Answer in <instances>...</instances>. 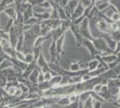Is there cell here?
Instances as JSON below:
<instances>
[{
    "instance_id": "1",
    "label": "cell",
    "mask_w": 120,
    "mask_h": 108,
    "mask_svg": "<svg viewBox=\"0 0 120 108\" xmlns=\"http://www.w3.org/2000/svg\"><path fill=\"white\" fill-rule=\"evenodd\" d=\"M83 43H84V45L86 46V48L88 49V51L90 52V53L91 54V58H92V59H95L96 56H98V55L100 54V52L95 49L92 41L88 40V39H83Z\"/></svg>"
},
{
    "instance_id": "2",
    "label": "cell",
    "mask_w": 120,
    "mask_h": 108,
    "mask_svg": "<svg viewBox=\"0 0 120 108\" xmlns=\"http://www.w3.org/2000/svg\"><path fill=\"white\" fill-rule=\"evenodd\" d=\"M84 13V8L83 6L80 4H78V5L76 6V8L75 9V11L73 12L72 14V19L73 20H75V19H78L79 17H81V16Z\"/></svg>"
},
{
    "instance_id": "3",
    "label": "cell",
    "mask_w": 120,
    "mask_h": 108,
    "mask_svg": "<svg viewBox=\"0 0 120 108\" xmlns=\"http://www.w3.org/2000/svg\"><path fill=\"white\" fill-rule=\"evenodd\" d=\"M40 68L36 66V68H34V70L30 73V75L28 77V80L30 81L33 84H38V76H39V73H40Z\"/></svg>"
},
{
    "instance_id": "4",
    "label": "cell",
    "mask_w": 120,
    "mask_h": 108,
    "mask_svg": "<svg viewBox=\"0 0 120 108\" xmlns=\"http://www.w3.org/2000/svg\"><path fill=\"white\" fill-rule=\"evenodd\" d=\"M62 78L63 77L61 75H56L54 77H52L51 80L49 81V84L51 86V88H56V87H59L61 81H62Z\"/></svg>"
},
{
    "instance_id": "5",
    "label": "cell",
    "mask_w": 120,
    "mask_h": 108,
    "mask_svg": "<svg viewBox=\"0 0 120 108\" xmlns=\"http://www.w3.org/2000/svg\"><path fill=\"white\" fill-rule=\"evenodd\" d=\"M71 103L70 101H69V95H67V96H60L56 104L58 106H60V107H64V106H66V105H69Z\"/></svg>"
},
{
    "instance_id": "6",
    "label": "cell",
    "mask_w": 120,
    "mask_h": 108,
    "mask_svg": "<svg viewBox=\"0 0 120 108\" xmlns=\"http://www.w3.org/2000/svg\"><path fill=\"white\" fill-rule=\"evenodd\" d=\"M99 65H100V61L97 59H93L92 60L87 63V69L89 70V72L93 71L99 68Z\"/></svg>"
},
{
    "instance_id": "7",
    "label": "cell",
    "mask_w": 120,
    "mask_h": 108,
    "mask_svg": "<svg viewBox=\"0 0 120 108\" xmlns=\"http://www.w3.org/2000/svg\"><path fill=\"white\" fill-rule=\"evenodd\" d=\"M90 97V91H84V92H82L79 94V99H78V102L83 104Z\"/></svg>"
},
{
    "instance_id": "8",
    "label": "cell",
    "mask_w": 120,
    "mask_h": 108,
    "mask_svg": "<svg viewBox=\"0 0 120 108\" xmlns=\"http://www.w3.org/2000/svg\"><path fill=\"white\" fill-rule=\"evenodd\" d=\"M57 15H58V19H61V20H67V16H66V14H65V11L64 8H62V7H57Z\"/></svg>"
},
{
    "instance_id": "9",
    "label": "cell",
    "mask_w": 120,
    "mask_h": 108,
    "mask_svg": "<svg viewBox=\"0 0 120 108\" xmlns=\"http://www.w3.org/2000/svg\"><path fill=\"white\" fill-rule=\"evenodd\" d=\"M110 37L112 40H114L116 42H118L120 41V31L119 30H116V31H113L109 34Z\"/></svg>"
},
{
    "instance_id": "10",
    "label": "cell",
    "mask_w": 120,
    "mask_h": 108,
    "mask_svg": "<svg viewBox=\"0 0 120 108\" xmlns=\"http://www.w3.org/2000/svg\"><path fill=\"white\" fill-rule=\"evenodd\" d=\"M78 99H79V94L78 93L75 92L69 95V101H70L71 104L78 102Z\"/></svg>"
},
{
    "instance_id": "11",
    "label": "cell",
    "mask_w": 120,
    "mask_h": 108,
    "mask_svg": "<svg viewBox=\"0 0 120 108\" xmlns=\"http://www.w3.org/2000/svg\"><path fill=\"white\" fill-rule=\"evenodd\" d=\"M24 58H25V54L23 53V52L15 51V59H16V60H19V61H23V62H24Z\"/></svg>"
},
{
    "instance_id": "12",
    "label": "cell",
    "mask_w": 120,
    "mask_h": 108,
    "mask_svg": "<svg viewBox=\"0 0 120 108\" xmlns=\"http://www.w3.org/2000/svg\"><path fill=\"white\" fill-rule=\"evenodd\" d=\"M33 61H35V60H34V57H33L32 53H27V54H25V58H24L25 63L30 64V63H31V62Z\"/></svg>"
},
{
    "instance_id": "13",
    "label": "cell",
    "mask_w": 120,
    "mask_h": 108,
    "mask_svg": "<svg viewBox=\"0 0 120 108\" xmlns=\"http://www.w3.org/2000/svg\"><path fill=\"white\" fill-rule=\"evenodd\" d=\"M94 107V100L90 97L83 104V108H93Z\"/></svg>"
},
{
    "instance_id": "14",
    "label": "cell",
    "mask_w": 120,
    "mask_h": 108,
    "mask_svg": "<svg viewBox=\"0 0 120 108\" xmlns=\"http://www.w3.org/2000/svg\"><path fill=\"white\" fill-rule=\"evenodd\" d=\"M43 75H44V81H47V82H49L50 80H51V78H52V77H53L51 71L45 72V73H43Z\"/></svg>"
},
{
    "instance_id": "15",
    "label": "cell",
    "mask_w": 120,
    "mask_h": 108,
    "mask_svg": "<svg viewBox=\"0 0 120 108\" xmlns=\"http://www.w3.org/2000/svg\"><path fill=\"white\" fill-rule=\"evenodd\" d=\"M42 82H44V75H43V73H42V72L40 71L39 76H38V84L42 83Z\"/></svg>"
},
{
    "instance_id": "16",
    "label": "cell",
    "mask_w": 120,
    "mask_h": 108,
    "mask_svg": "<svg viewBox=\"0 0 120 108\" xmlns=\"http://www.w3.org/2000/svg\"><path fill=\"white\" fill-rule=\"evenodd\" d=\"M102 102L100 101H94V107L93 108H101L102 107Z\"/></svg>"
},
{
    "instance_id": "17",
    "label": "cell",
    "mask_w": 120,
    "mask_h": 108,
    "mask_svg": "<svg viewBox=\"0 0 120 108\" xmlns=\"http://www.w3.org/2000/svg\"><path fill=\"white\" fill-rule=\"evenodd\" d=\"M115 102L120 104V92H119V94H118V96H117V98H116V100Z\"/></svg>"
},
{
    "instance_id": "18",
    "label": "cell",
    "mask_w": 120,
    "mask_h": 108,
    "mask_svg": "<svg viewBox=\"0 0 120 108\" xmlns=\"http://www.w3.org/2000/svg\"><path fill=\"white\" fill-rule=\"evenodd\" d=\"M113 104L115 105V106H117L118 108H120V104H118V103H116V102H113Z\"/></svg>"
},
{
    "instance_id": "19",
    "label": "cell",
    "mask_w": 120,
    "mask_h": 108,
    "mask_svg": "<svg viewBox=\"0 0 120 108\" xmlns=\"http://www.w3.org/2000/svg\"><path fill=\"white\" fill-rule=\"evenodd\" d=\"M0 108H5V106H3V105L0 104Z\"/></svg>"
},
{
    "instance_id": "20",
    "label": "cell",
    "mask_w": 120,
    "mask_h": 108,
    "mask_svg": "<svg viewBox=\"0 0 120 108\" xmlns=\"http://www.w3.org/2000/svg\"><path fill=\"white\" fill-rule=\"evenodd\" d=\"M40 108H47V106H43V107H40Z\"/></svg>"
}]
</instances>
